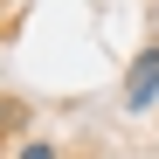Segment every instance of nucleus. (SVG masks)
Returning <instances> with one entry per match:
<instances>
[{"instance_id":"nucleus-1","label":"nucleus","mask_w":159,"mask_h":159,"mask_svg":"<svg viewBox=\"0 0 159 159\" xmlns=\"http://www.w3.org/2000/svg\"><path fill=\"white\" fill-rule=\"evenodd\" d=\"M159 104V48H139L125 69V111H152Z\"/></svg>"},{"instance_id":"nucleus-2","label":"nucleus","mask_w":159,"mask_h":159,"mask_svg":"<svg viewBox=\"0 0 159 159\" xmlns=\"http://www.w3.org/2000/svg\"><path fill=\"white\" fill-rule=\"evenodd\" d=\"M21 159H56V145H42V139H35V145H21Z\"/></svg>"},{"instance_id":"nucleus-3","label":"nucleus","mask_w":159,"mask_h":159,"mask_svg":"<svg viewBox=\"0 0 159 159\" xmlns=\"http://www.w3.org/2000/svg\"><path fill=\"white\" fill-rule=\"evenodd\" d=\"M0 131H7V104H0Z\"/></svg>"}]
</instances>
